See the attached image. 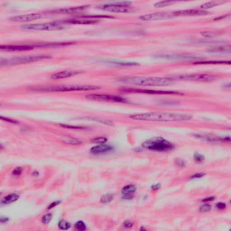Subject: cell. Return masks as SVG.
I'll return each instance as SVG.
<instances>
[{
    "label": "cell",
    "mask_w": 231,
    "mask_h": 231,
    "mask_svg": "<svg viewBox=\"0 0 231 231\" xmlns=\"http://www.w3.org/2000/svg\"><path fill=\"white\" fill-rule=\"evenodd\" d=\"M129 118L136 120L155 121H177L189 120L192 118L190 115L170 112H152L136 114L129 116Z\"/></svg>",
    "instance_id": "1"
},
{
    "label": "cell",
    "mask_w": 231,
    "mask_h": 231,
    "mask_svg": "<svg viewBox=\"0 0 231 231\" xmlns=\"http://www.w3.org/2000/svg\"><path fill=\"white\" fill-rule=\"evenodd\" d=\"M119 81L123 84L136 86H167L171 85L173 79L162 77H130L121 78Z\"/></svg>",
    "instance_id": "2"
},
{
    "label": "cell",
    "mask_w": 231,
    "mask_h": 231,
    "mask_svg": "<svg viewBox=\"0 0 231 231\" xmlns=\"http://www.w3.org/2000/svg\"><path fill=\"white\" fill-rule=\"evenodd\" d=\"M99 86L90 85H59L50 86L37 87L33 90L38 91L49 92H65L90 91L99 90Z\"/></svg>",
    "instance_id": "3"
},
{
    "label": "cell",
    "mask_w": 231,
    "mask_h": 231,
    "mask_svg": "<svg viewBox=\"0 0 231 231\" xmlns=\"http://www.w3.org/2000/svg\"><path fill=\"white\" fill-rule=\"evenodd\" d=\"M142 146L146 149L156 151H169L174 148L172 143L161 137H154L145 141Z\"/></svg>",
    "instance_id": "4"
},
{
    "label": "cell",
    "mask_w": 231,
    "mask_h": 231,
    "mask_svg": "<svg viewBox=\"0 0 231 231\" xmlns=\"http://www.w3.org/2000/svg\"><path fill=\"white\" fill-rule=\"evenodd\" d=\"M129 1L105 4L98 6V8L102 10L114 13H133L138 10V9L131 6Z\"/></svg>",
    "instance_id": "5"
},
{
    "label": "cell",
    "mask_w": 231,
    "mask_h": 231,
    "mask_svg": "<svg viewBox=\"0 0 231 231\" xmlns=\"http://www.w3.org/2000/svg\"><path fill=\"white\" fill-rule=\"evenodd\" d=\"M51 58L48 55H33V56H25V57H17V58H11L8 59H5L1 60V65H12L21 64L27 63L47 59Z\"/></svg>",
    "instance_id": "6"
},
{
    "label": "cell",
    "mask_w": 231,
    "mask_h": 231,
    "mask_svg": "<svg viewBox=\"0 0 231 231\" xmlns=\"http://www.w3.org/2000/svg\"><path fill=\"white\" fill-rule=\"evenodd\" d=\"M22 29L26 30H59L63 29L61 24L58 21L46 23L30 24L22 26Z\"/></svg>",
    "instance_id": "7"
},
{
    "label": "cell",
    "mask_w": 231,
    "mask_h": 231,
    "mask_svg": "<svg viewBox=\"0 0 231 231\" xmlns=\"http://www.w3.org/2000/svg\"><path fill=\"white\" fill-rule=\"evenodd\" d=\"M87 99L92 101L126 103L129 102L127 99L120 96L109 94H91L86 96Z\"/></svg>",
    "instance_id": "8"
},
{
    "label": "cell",
    "mask_w": 231,
    "mask_h": 231,
    "mask_svg": "<svg viewBox=\"0 0 231 231\" xmlns=\"http://www.w3.org/2000/svg\"><path fill=\"white\" fill-rule=\"evenodd\" d=\"M120 91L126 93L145 94H159V95H181L178 92L173 91L159 90L146 89L125 88L120 90Z\"/></svg>",
    "instance_id": "9"
},
{
    "label": "cell",
    "mask_w": 231,
    "mask_h": 231,
    "mask_svg": "<svg viewBox=\"0 0 231 231\" xmlns=\"http://www.w3.org/2000/svg\"><path fill=\"white\" fill-rule=\"evenodd\" d=\"M216 75L207 74H191L181 75L177 77V79L183 81L194 82H211L216 79Z\"/></svg>",
    "instance_id": "10"
},
{
    "label": "cell",
    "mask_w": 231,
    "mask_h": 231,
    "mask_svg": "<svg viewBox=\"0 0 231 231\" xmlns=\"http://www.w3.org/2000/svg\"><path fill=\"white\" fill-rule=\"evenodd\" d=\"M173 16L172 14L166 12H157L141 15L139 17V19L143 21H159L170 19Z\"/></svg>",
    "instance_id": "11"
},
{
    "label": "cell",
    "mask_w": 231,
    "mask_h": 231,
    "mask_svg": "<svg viewBox=\"0 0 231 231\" xmlns=\"http://www.w3.org/2000/svg\"><path fill=\"white\" fill-rule=\"evenodd\" d=\"M157 57L167 59L174 60H195L201 58L197 55L188 54H165L159 55Z\"/></svg>",
    "instance_id": "12"
},
{
    "label": "cell",
    "mask_w": 231,
    "mask_h": 231,
    "mask_svg": "<svg viewBox=\"0 0 231 231\" xmlns=\"http://www.w3.org/2000/svg\"><path fill=\"white\" fill-rule=\"evenodd\" d=\"M207 11L202 9H189L185 10H178L173 12V16H197L207 14Z\"/></svg>",
    "instance_id": "13"
},
{
    "label": "cell",
    "mask_w": 231,
    "mask_h": 231,
    "mask_svg": "<svg viewBox=\"0 0 231 231\" xmlns=\"http://www.w3.org/2000/svg\"><path fill=\"white\" fill-rule=\"evenodd\" d=\"M34 46L30 45H4L0 46V49L8 52H21L33 50Z\"/></svg>",
    "instance_id": "14"
},
{
    "label": "cell",
    "mask_w": 231,
    "mask_h": 231,
    "mask_svg": "<svg viewBox=\"0 0 231 231\" xmlns=\"http://www.w3.org/2000/svg\"><path fill=\"white\" fill-rule=\"evenodd\" d=\"M59 24H69V25H92L98 22V20H88L80 17L79 19H70L58 21Z\"/></svg>",
    "instance_id": "15"
},
{
    "label": "cell",
    "mask_w": 231,
    "mask_h": 231,
    "mask_svg": "<svg viewBox=\"0 0 231 231\" xmlns=\"http://www.w3.org/2000/svg\"><path fill=\"white\" fill-rule=\"evenodd\" d=\"M89 6H75L64 8L59 9L52 10L51 12L58 14H73V13H78L84 11L85 10L88 8Z\"/></svg>",
    "instance_id": "16"
},
{
    "label": "cell",
    "mask_w": 231,
    "mask_h": 231,
    "mask_svg": "<svg viewBox=\"0 0 231 231\" xmlns=\"http://www.w3.org/2000/svg\"><path fill=\"white\" fill-rule=\"evenodd\" d=\"M42 15L41 14L38 13H34L23 14V15H17L10 18V20L16 22H27V21H34L35 20H38L41 19Z\"/></svg>",
    "instance_id": "17"
},
{
    "label": "cell",
    "mask_w": 231,
    "mask_h": 231,
    "mask_svg": "<svg viewBox=\"0 0 231 231\" xmlns=\"http://www.w3.org/2000/svg\"><path fill=\"white\" fill-rule=\"evenodd\" d=\"M114 147L110 145L101 144L91 148L90 151L94 154H102L112 151Z\"/></svg>",
    "instance_id": "18"
},
{
    "label": "cell",
    "mask_w": 231,
    "mask_h": 231,
    "mask_svg": "<svg viewBox=\"0 0 231 231\" xmlns=\"http://www.w3.org/2000/svg\"><path fill=\"white\" fill-rule=\"evenodd\" d=\"M81 73V71L76 70H64L54 73L52 75L51 78L54 80H59L71 77Z\"/></svg>",
    "instance_id": "19"
},
{
    "label": "cell",
    "mask_w": 231,
    "mask_h": 231,
    "mask_svg": "<svg viewBox=\"0 0 231 231\" xmlns=\"http://www.w3.org/2000/svg\"><path fill=\"white\" fill-rule=\"evenodd\" d=\"M209 52L212 53H228L231 52L230 46H221L214 47L209 49Z\"/></svg>",
    "instance_id": "20"
},
{
    "label": "cell",
    "mask_w": 231,
    "mask_h": 231,
    "mask_svg": "<svg viewBox=\"0 0 231 231\" xmlns=\"http://www.w3.org/2000/svg\"><path fill=\"white\" fill-rule=\"evenodd\" d=\"M19 198L20 196L18 194L12 193L4 197L3 199L2 200V203L4 205L10 204L17 201Z\"/></svg>",
    "instance_id": "21"
},
{
    "label": "cell",
    "mask_w": 231,
    "mask_h": 231,
    "mask_svg": "<svg viewBox=\"0 0 231 231\" xmlns=\"http://www.w3.org/2000/svg\"><path fill=\"white\" fill-rule=\"evenodd\" d=\"M73 44H74V43L72 42L43 43V44H40L35 45V47L36 46H37V47H44V48H52V47H64V46H69V45H72Z\"/></svg>",
    "instance_id": "22"
},
{
    "label": "cell",
    "mask_w": 231,
    "mask_h": 231,
    "mask_svg": "<svg viewBox=\"0 0 231 231\" xmlns=\"http://www.w3.org/2000/svg\"><path fill=\"white\" fill-rule=\"evenodd\" d=\"M109 63L113 65H116L118 66H133L139 65V63L136 62H123V61H110Z\"/></svg>",
    "instance_id": "23"
},
{
    "label": "cell",
    "mask_w": 231,
    "mask_h": 231,
    "mask_svg": "<svg viewBox=\"0 0 231 231\" xmlns=\"http://www.w3.org/2000/svg\"><path fill=\"white\" fill-rule=\"evenodd\" d=\"M136 190V186L134 185H129L124 186L121 190L122 194L125 196H131Z\"/></svg>",
    "instance_id": "24"
},
{
    "label": "cell",
    "mask_w": 231,
    "mask_h": 231,
    "mask_svg": "<svg viewBox=\"0 0 231 231\" xmlns=\"http://www.w3.org/2000/svg\"><path fill=\"white\" fill-rule=\"evenodd\" d=\"M224 1H212L209 2L202 5L201 6V8L202 9H208L220 5L224 3Z\"/></svg>",
    "instance_id": "25"
},
{
    "label": "cell",
    "mask_w": 231,
    "mask_h": 231,
    "mask_svg": "<svg viewBox=\"0 0 231 231\" xmlns=\"http://www.w3.org/2000/svg\"><path fill=\"white\" fill-rule=\"evenodd\" d=\"M195 64H230L231 62L228 61H209L197 62Z\"/></svg>",
    "instance_id": "26"
},
{
    "label": "cell",
    "mask_w": 231,
    "mask_h": 231,
    "mask_svg": "<svg viewBox=\"0 0 231 231\" xmlns=\"http://www.w3.org/2000/svg\"><path fill=\"white\" fill-rule=\"evenodd\" d=\"M62 142L65 144L72 145H79L82 143L81 140L71 137H66L63 140Z\"/></svg>",
    "instance_id": "27"
},
{
    "label": "cell",
    "mask_w": 231,
    "mask_h": 231,
    "mask_svg": "<svg viewBox=\"0 0 231 231\" xmlns=\"http://www.w3.org/2000/svg\"><path fill=\"white\" fill-rule=\"evenodd\" d=\"M197 137L202 139L203 140L209 142H220V140L217 138H214V137H211L210 136H202V135H197Z\"/></svg>",
    "instance_id": "28"
},
{
    "label": "cell",
    "mask_w": 231,
    "mask_h": 231,
    "mask_svg": "<svg viewBox=\"0 0 231 231\" xmlns=\"http://www.w3.org/2000/svg\"><path fill=\"white\" fill-rule=\"evenodd\" d=\"M173 3V2L169 1H161L155 3L154 5V7L156 8H161L165 6H169Z\"/></svg>",
    "instance_id": "29"
},
{
    "label": "cell",
    "mask_w": 231,
    "mask_h": 231,
    "mask_svg": "<svg viewBox=\"0 0 231 231\" xmlns=\"http://www.w3.org/2000/svg\"><path fill=\"white\" fill-rule=\"evenodd\" d=\"M60 125L62 126V127H63V128H66V129H80V130H86V129H87L86 126H75V125H68L66 124H61Z\"/></svg>",
    "instance_id": "30"
},
{
    "label": "cell",
    "mask_w": 231,
    "mask_h": 231,
    "mask_svg": "<svg viewBox=\"0 0 231 231\" xmlns=\"http://www.w3.org/2000/svg\"><path fill=\"white\" fill-rule=\"evenodd\" d=\"M113 199H114V196L112 194H107L102 196L100 201L102 203H108L113 201Z\"/></svg>",
    "instance_id": "31"
},
{
    "label": "cell",
    "mask_w": 231,
    "mask_h": 231,
    "mask_svg": "<svg viewBox=\"0 0 231 231\" xmlns=\"http://www.w3.org/2000/svg\"><path fill=\"white\" fill-rule=\"evenodd\" d=\"M58 225L59 229L62 230L68 229L70 227V224L69 222L65 220H61L59 222Z\"/></svg>",
    "instance_id": "32"
},
{
    "label": "cell",
    "mask_w": 231,
    "mask_h": 231,
    "mask_svg": "<svg viewBox=\"0 0 231 231\" xmlns=\"http://www.w3.org/2000/svg\"><path fill=\"white\" fill-rule=\"evenodd\" d=\"M107 141V139L105 137H97L94 138L91 140L92 142L95 143V144H104V143Z\"/></svg>",
    "instance_id": "33"
},
{
    "label": "cell",
    "mask_w": 231,
    "mask_h": 231,
    "mask_svg": "<svg viewBox=\"0 0 231 231\" xmlns=\"http://www.w3.org/2000/svg\"><path fill=\"white\" fill-rule=\"evenodd\" d=\"M52 218H53V215H52V213H47V214L43 215V217L42 218V222L44 224H49L52 220Z\"/></svg>",
    "instance_id": "34"
},
{
    "label": "cell",
    "mask_w": 231,
    "mask_h": 231,
    "mask_svg": "<svg viewBox=\"0 0 231 231\" xmlns=\"http://www.w3.org/2000/svg\"><path fill=\"white\" fill-rule=\"evenodd\" d=\"M75 228L79 230H86V224L82 221H79L75 224Z\"/></svg>",
    "instance_id": "35"
},
{
    "label": "cell",
    "mask_w": 231,
    "mask_h": 231,
    "mask_svg": "<svg viewBox=\"0 0 231 231\" xmlns=\"http://www.w3.org/2000/svg\"><path fill=\"white\" fill-rule=\"evenodd\" d=\"M194 158L197 162L198 163H201L203 162L205 160V157L204 155L202 154H200L199 153H196L194 154Z\"/></svg>",
    "instance_id": "36"
},
{
    "label": "cell",
    "mask_w": 231,
    "mask_h": 231,
    "mask_svg": "<svg viewBox=\"0 0 231 231\" xmlns=\"http://www.w3.org/2000/svg\"><path fill=\"white\" fill-rule=\"evenodd\" d=\"M211 209V206L210 205H208V204H206V205H204L202 206L200 208V211L202 212H206L209 211Z\"/></svg>",
    "instance_id": "37"
},
{
    "label": "cell",
    "mask_w": 231,
    "mask_h": 231,
    "mask_svg": "<svg viewBox=\"0 0 231 231\" xmlns=\"http://www.w3.org/2000/svg\"><path fill=\"white\" fill-rule=\"evenodd\" d=\"M22 172H23V169L21 167H17L13 170L12 174L14 175L19 176L21 174Z\"/></svg>",
    "instance_id": "38"
},
{
    "label": "cell",
    "mask_w": 231,
    "mask_h": 231,
    "mask_svg": "<svg viewBox=\"0 0 231 231\" xmlns=\"http://www.w3.org/2000/svg\"><path fill=\"white\" fill-rule=\"evenodd\" d=\"M1 119L2 120L4 121H6V122H8L11 123L16 124L17 123V121L14 120L12 119L6 117H2V116H1Z\"/></svg>",
    "instance_id": "39"
},
{
    "label": "cell",
    "mask_w": 231,
    "mask_h": 231,
    "mask_svg": "<svg viewBox=\"0 0 231 231\" xmlns=\"http://www.w3.org/2000/svg\"><path fill=\"white\" fill-rule=\"evenodd\" d=\"M201 34L205 37H212L214 36L213 33L209 32H203L201 33Z\"/></svg>",
    "instance_id": "40"
},
{
    "label": "cell",
    "mask_w": 231,
    "mask_h": 231,
    "mask_svg": "<svg viewBox=\"0 0 231 231\" xmlns=\"http://www.w3.org/2000/svg\"><path fill=\"white\" fill-rule=\"evenodd\" d=\"M176 163L178 166H180V167H184V166H185V162L181 159H177Z\"/></svg>",
    "instance_id": "41"
},
{
    "label": "cell",
    "mask_w": 231,
    "mask_h": 231,
    "mask_svg": "<svg viewBox=\"0 0 231 231\" xmlns=\"http://www.w3.org/2000/svg\"><path fill=\"white\" fill-rule=\"evenodd\" d=\"M60 203H61V201H57L53 202L52 203H51L50 205H49V206H48V209H52L54 207L56 206L57 205H58Z\"/></svg>",
    "instance_id": "42"
},
{
    "label": "cell",
    "mask_w": 231,
    "mask_h": 231,
    "mask_svg": "<svg viewBox=\"0 0 231 231\" xmlns=\"http://www.w3.org/2000/svg\"><path fill=\"white\" fill-rule=\"evenodd\" d=\"M205 174L204 173H198L194 175L193 176L191 177V178H201L202 177H203L204 176H205Z\"/></svg>",
    "instance_id": "43"
},
{
    "label": "cell",
    "mask_w": 231,
    "mask_h": 231,
    "mask_svg": "<svg viewBox=\"0 0 231 231\" xmlns=\"http://www.w3.org/2000/svg\"><path fill=\"white\" fill-rule=\"evenodd\" d=\"M124 226L126 228H130L133 226V224L129 221H125L124 223Z\"/></svg>",
    "instance_id": "44"
},
{
    "label": "cell",
    "mask_w": 231,
    "mask_h": 231,
    "mask_svg": "<svg viewBox=\"0 0 231 231\" xmlns=\"http://www.w3.org/2000/svg\"><path fill=\"white\" fill-rule=\"evenodd\" d=\"M217 208L219 209H224L226 208V205L224 203H218L217 204Z\"/></svg>",
    "instance_id": "45"
},
{
    "label": "cell",
    "mask_w": 231,
    "mask_h": 231,
    "mask_svg": "<svg viewBox=\"0 0 231 231\" xmlns=\"http://www.w3.org/2000/svg\"><path fill=\"white\" fill-rule=\"evenodd\" d=\"M160 187H161V185L160 184H157L153 185L152 186V189L153 190H157L160 189Z\"/></svg>",
    "instance_id": "46"
},
{
    "label": "cell",
    "mask_w": 231,
    "mask_h": 231,
    "mask_svg": "<svg viewBox=\"0 0 231 231\" xmlns=\"http://www.w3.org/2000/svg\"><path fill=\"white\" fill-rule=\"evenodd\" d=\"M229 15V14H225V15H222V16H219V17L215 18L214 19V21H218V20H222V19H224V18H226V17H228Z\"/></svg>",
    "instance_id": "47"
},
{
    "label": "cell",
    "mask_w": 231,
    "mask_h": 231,
    "mask_svg": "<svg viewBox=\"0 0 231 231\" xmlns=\"http://www.w3.org/2000/svg\"><path fill=\"white\" fill-rule=\"evenodd\" d=\"M9 218L6 217H1L0 221L1 223H6L8 222Z\"/></svg>",
    "instance_id": "48"
},
{
    "label": "cell",
    "mask_w": 231,
    "mask_h": 231,
    "mask_svg": "<svg viewBox=\"0 0 231 231\" xmlns=\"http://www.w3.org/2000/svg\"><path fill=\"white\" fill-rule=\"evenodd\" d=\"M214 199H215V197H210L204 199V200H203L202 201L204 202L210 201H213V200H214Z\"/></svg>",
    "instance_id": "49"
},
{
    "label": "cell",
    "mask_w": 231,
    "mask_h": 231,
    "mask_svg": "<svg viewBox=\"0 0 231 231\" xmlns=\"http://www.w3.org/2000/svg\"><path fill=\"white\" fill-rule=\"evenodd\" d=\"M224 88L228 89V90H229H229H230V88H231L230 83H229V84H226V85H224Z\"/></svg>",
    "instance_id": "50"
}]
</instances>
